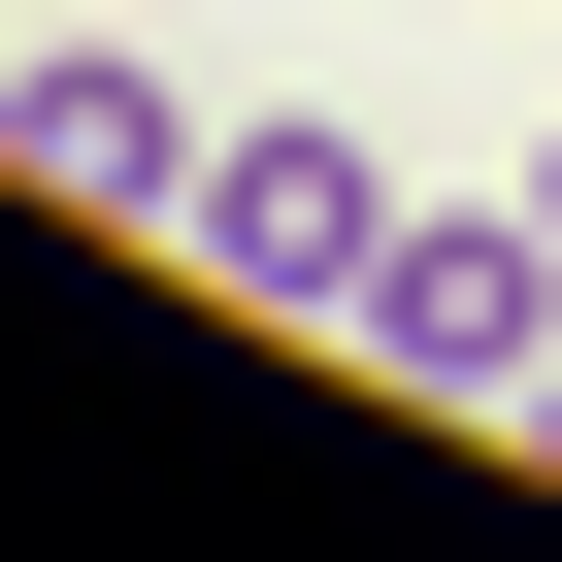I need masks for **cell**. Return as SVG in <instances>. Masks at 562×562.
Instances as JSON below:
<instances>
[{"instance_id":"52a82bcc","label":"cell","mask_w":562,"mask_h":562,"mask_svg":"<svg viewBox=\"0 0 562 562\" xmlns=\"http://www.w3.org/2000/svg\"><path fill=\"white\" fill-rule=\"evenodd\" d=\"M0 34H34V0H0Z\"/></svg>"},{"instance_id":"5b68a950","label":"cell","mask_w":562,"mask_h":562,"mask_svg":"<svg viewBox=\"0 0 562 562\" xmlns=\"http://www.w3.org/2000/svg\"><path fill=\"white\" fill-rule=\"evenodd\" d=\"M529 463H562V397H529Z\"/></svg>"},{"instance_id":"7a4b0ae2","label":"cell","mask_w":562,"mask_h":562,"mask_svg":"<svg viewBox=\"0 0 562 562\" xmlns=\"http://www.w3.org/2000/svg\"><path fill=\"white\" fill-rule=\"evenodd\" d=\"M364 364H397V397H463V430H529V397H562V199H529V166H496V199H397Z\"/></svg>"},{"instance_id":"3957f363","label":"cell","mask_w":562,"mask_h":562,"mask_svg":"<svg viewBox=\"0 0 562 562\" xmlns=\"http://www.w3.org/2000/svg\"><path fill=\"white\" fill-rule=\"evenodd\" d=\"M0 166L100 199V232H166V199H199V100H166L133 34H0Z\"/></svg>"},{"instance_id":"6da1fadb","label":"cell","mask_w":562,"mask_h":562,"mask_svg":"<svg viewBox=\"0 0 562 562\" xmlns=\"http://www.w3.org/2000/svg\"><path fill=\"white\" fill-rule=\"evenodd\" d=\"M397 133L364 100H232L199 133V199H166V265H199V299H265V331H364V265H397Z\"/></svg>"},{"instance_id":"8992f818","label":"cell","mask_w":562,"mask_h":562,"mask_svg":"<svg viewBox=\"0 0 562 562\" xmlns=\"http://www.w3.org/2000/svg\"><path fill=\"white\" fill-rule=\"evenodd\" d=\"M529 199H562V133H529Z\"/></svg>"},{"instance_id":"277c9868","label":"cell","mask_w":562,"mask_h":562,"mask_svg":"<svg viewBox=\"0 0 562 562\" xmlns=\"http://www.w3.org/2000/svg\"><path fill=\"white\" fill-rule=\"evenodd\" d=\"M463 34H562V0H463Z\"/></svg>"}]
</instances>
